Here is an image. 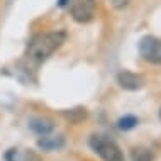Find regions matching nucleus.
<instances>
[{"instance_id":"nucleus-1","label":"nucleus","mask_w":161,"mask_h":161,"mask_svg":"<svg viewBox=\"0 0 161 161\" xmlns=\"http://www.w3.org/2000/svg\"><path fill=\"white\" fill-rule=\"evenodd\" d=\"M66 41V32L64 31H56V32H47V34H39L31 41L27 47L25 58L32 66L41 64L44 59L51 56L53 51H56L63 42Z\"/></svg>"},{"instance_id":"nucleus-2","label":"nucleus","mask_w":161,"mask_h":161,"mask_svg":"<svg viewBox=\"0 0 161 161\" xmlns=\"http://www.w3.org/2000/svg\"><path fill=\"white\" fill-rule=\"evenodd\" d=\"M90 147L95 153H98L103 161H124V154L119 149V146L115 142L97 136V134L90 137Z\"/></svg>"},{"instance_id":"nucleus-3","label":"nucleus","mask_w":161,"mask_h":161,"mask_svg":"<svg viewBox=\"0 0 161 161\" xmlns=\"http://www.w3.org/2000/svg\"><path fill=\"white\" fill-rule=\"evenodd\" d=\"M139 53L146 61L161 64V39L154 36H144L139 41Z\"/></svg>"},{"instance_id":"nucleus-4","label":"nucleus","mask_w":161,"mask_h":161,"mask_svg":"<svg viewBox=\"0 0 161 161\" xmlns=\"http://www.w3.org/2000/svg\"><path fill=\"white\" fill-rule=\"evenodd\" d=\"M95 0H80L71 5V17L78 24H86L93 19Z\"/></svg>"},{"instance_id":"nucleus-5","label":"nucleus","mask_w":161,"mask_h":161,"mask_svg":"<svg viewBox=\"0 0 161 161\" xmlns=\"http://www.w3.org/2000/svg\"><path fill=\"white\" fill-rule=\"evenodd\" d=\"M117 83L122 86L124 90L136 92V90H141L144 86V78L132 71H120L117 75Z\"/></svg>"},{"instance_id":"nucleus-6","label":"nucleus","mask_w":161,"mask_h":161,"mask_svg":"<svg viewBox=\"0 0 161 161\" xmlns=\"http://www.w3.org/2000/svg\"><path fill=\"white\" fill-rule=\"evenodd\" d=\"M29 127L37 136H46V134H49L54 129V124L51 119H46V117H32L29 120Z\"/></svg>"},{"instance_id":"nucleus-7","label":"nucleus","mask_w":161,"mask_h":161,"mask_svg":"<svg viewBox=\"0 0 161 161\" xmlns=\"http://www.w3.org/2000/svg\"><path fill=\"white\" fill-rule=\"evenodd\" d=\"M64 144V137L63 136H42L41 139L37 141V147L42 151H54V149H59L63 147Z\"/></svg>"},{"instance_id":"nucleus-8","label":"nucleus","mask_w":161,"mask_h":161,"mask_svg":"<svg viewBox=\"0 0 161 161\" xmlns=\"http://www.w3.org/2000/svg\"><path fill=\"white\" fill-rule=\"evenodd\" d=\"M61 115L68 120V122L80 124L86 119V110L83 107H76V108H69V110H61Z\"/></svg>"},{"instance_id":"nucleus-9","label":"nucleus","mask_w":161,"mask_h":161,"mask_svg":"<svg viewBox=\"0 0 161 161\" xmlns=\"http://www.w3.org/2000/svg\"><path fill=\"white\" fill-rule=\"evenodd\" d=\"M130 158H132V161H153L154 154L149 149H146V147H136L130 153Z\"/></svg>"},{"instance_id":"nucleus-10","label":"nucleus","mask_w":161,"mask_h":161,"mask_svg":"<svg viewBox=\"0 0 161 161\" xmlns=\"http://www.w3.org/2000/svg\"><path fill=\"white\" fill-rule=\"evenodd\" d=\"M137 124H139V119L136 115H124V117H120L119 122H117L120 130H130V129L136 127Z\"/></svg>"},{"instance_id":"nucleus-11","label":"nucleus","mask_w":161,"mask_h":161,"mask_svg":"<svg viewBox=\"0 0 161 161\" xmlns=\"http://www.w3.org/2000/svg\"><path fill=\"white\" fill-rule=\"evenodd\" d=\"M112 7L117 8V10H122V8H125L129 5V0H110Z\"/></svg>"},{"instance_id":"nucleus-12","label":"nucleus","mask_w":161,"mask_h":161,"mask_svg":"<svg viewBox=\"0 0 161 161\" xmlns=\"http://www.w3.org/2000/svg\"><path fill=\"white\" fill-rule=\"evenodd\" d=\"M5 159L7 161H17V149H8L5 154Z\"/></svg>"},{"instance_id":"nucleus-13","label":"nucleus","mask_w":161,"mask_h":161,"mask_svg":"<svg viewBox=\"0 0 161 161\" xmlns=\"http://www.w3.org/2000/svg\"><path fill=\"white\" fill-rule=\"evenodd\" d=\"M24 159H25V161H41V159H39V158H37V156L34 154V153H31V151H29V153H25Z\"/></svg>"},{"instance_id":"nucleus-14","label":"nucleus","mask_w":161,"mask_h":161,"mask_svg":"<svg viewBox=\"0 0 161 161\" xmlns=\"http://www.w3.org/2000/svg\"><path fill=\"white\" fill-rule=\"evenodd\" d=\"M68 2H69V0H58V5H59V7H66Z\"/></svg>"},{"instance_id":"nucleus-15","label":"nucleus","mask_w":161,"mask_h":161,"mask_svg":"<svg viewBox=\"0 0 161 161\" xmlns=\"http://www.w3.org/2000/svg\"><path fill=\"white\" fill-rule=\"evenodd\" d=\"M159 119H161V110H159Z\"/></svg>"}]
</instances>
